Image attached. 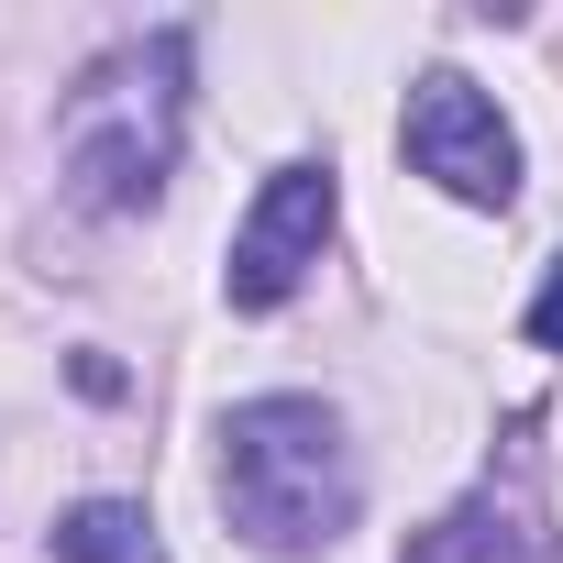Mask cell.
<instances>
[{
	"instance_id": "cell-1",
	"label": "cell",
	"mask_w": 563,
	"mask_h": 563,
	"mask_svg": "<svg viewBox=\"0 0 563 563\" xmlns=\"http://www.w3.org/2000/svg\"><path fill=\"white\" fill-rule=\"evenodd\" d=\"M365 508V475H354V442L321 398H243L221 420V519L299 563V552H332Z\"/></svg>"
},
{
	"instance_id": "cell-5",
	"label": "cell",
	"mask_w": 563,
	"mask_h": 563,
	"mask_svg": "<svg viewBox=\"0 0 563 563\" xmlns=\"http://www.w3.org/2000/svg\"><path fill=\"white\" fill-rule=\"evenodd\" d=\"M398 563H552V530H541L519 497H497V486H486V497L442 508V519H431Z\"/></svg>"
},
{
	"instance_id": "cell-4",
	"label": "cell",
	"mask_w": 563,
	"mask_h": 563,
	"mask_svg": "<svg viewBox=\"0 0 563 563\" xmlns=\"http://www.w3.org/2000/svg\"><path fill=\"white\" fill-rule=\"evenodd\" d=\"M332 210H343L332 166H276V177L254 188L243 232H232L221 299H232V310H276V299H299V276H310L321 243H332Z\"/></svg>"
},
{
	"instance_id": "cell-2",
	"label": "cell",
	"mask_w": 563,
	"mask_h": 563,
	"mask_svg": "<svg viewBox=\"0 0 563 563\" xmlns=\"http://www.w3.org/2000/svg\"><path fill=\"white\" fill-rule=\"evenodd\" d=\"M188 144V34H144L122 56H100L67 111H56V155L78 210H155Z\"/></svg>"
},
{
	"instance_id": "cell-3",
	"label": "cell",
	"mask_w": 563,
	"mask_h": 563,
	"mask_svg": "<svg viewBox=\"0 0 563 563\" xmlns=\"http://www.w3.org/2000/svg\"><path fill=\"white\" fill-rule=\"evenodd\" d=\"M398 155H409L442 199H464V210H508V199H519V133H508L497 100H486L475 78H453V67H431V78L409 89Z\"/></svg>"
},
{
	"instance_id": "cell-6",
	"label": "cell",
	"mask_w": 563,
	"mask_h": 563,
	"mask_svg": "<svg viewBox=\"0 0 563 563\" xmlns=\"http://www.w3.org/2000/svg\"><path fill=\"white\" fill-rule=\"evenodd\" d=\"M56 563H166V541L133 497H78L56 519Z\"/></svg>"
},
{
	"instance_id": "cell-7",
	"label": "cell",
	"mask_w": 563,
	"mask_h": 563,
	"mask_svg": "<svg viewBox=\"0 0 563 563\" xmlns=\"http://www.w3.org/2000/svg\"><path fill=\"white\" fill-rule=\"evenodd\" d=\"M530 343H541V354H563V254H552V276H541V299H530Z\"/></svg>"
}]
</instances>
